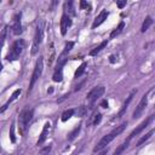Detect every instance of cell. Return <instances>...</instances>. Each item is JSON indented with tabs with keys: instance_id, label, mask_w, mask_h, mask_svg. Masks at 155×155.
<instances>
[{
	"instance_id": "6da1fadb",
	"label": "cell",
	"mask_w": 155,
	"mask_h": 155,
	"mask_svg": "<svg viewBox=\"0 0 155 155\" xmlns=\"http://www.w3.org/2000/svg\"><path fill=\"white\" fill-rule=\"evenodd\" d=\"M126 126H127V121H125V122H122L121 125H119V126H116L111 132H109L108 134H105L98 143H97V145L93 148V151L94 153H97V151H101V150H103L115 137H117L125 128H126Z\"/></svg>"
},
{
	"instance_id": "7a4b0ae2",
	"label": "cell",
	"mask_w": 155,
	"mask_h": 155,
	"mask_svg": "<svg viewBox=\"0 0 155 155\" xmlns=\"http://www.w3.org/2000/svg\"><path fill=\"white\" fill-rule=\"evenodd\" d=\"M44 28H45V22L42 18H39L36 22V28H35V35L33 40V46H31V54H36L39 51V47L42 42L44 38Z\"/></svg>"
},
{
	"instance_id": "3957f363",
	"label": "cell",
	"mask_w": 155,
	"mask_h": 155,
	"mask_svg": "<svg viewBox=\"0 0 155 155\" xmlns=\"http://www.w3.org/2000/svg\"><path fill=\"white\" fill-rule=\"evenodd\" d=\"M33 109H24L21 111L19 117H18V127H19V133L21 136H24L27 130H28V125L33 117Z\"/></svg>"
},
{
	"instance_id": "277c9868",
	"label": "cell",
	"mask_w": 155,
	"mask_h": 155,
	"mask_svg": "<svg viewBox=\"0 0 155 155\" xmlns=\"http://www.w3.org/2000/svg\"><path fill=\"white\" fill-rule=\"evenodd\" d=\"M24 47H25V44H24V40H23V39H18V40H16V41L12 44L10 51L7 52V54H6V59L10 61V62L16 61V59L22 54Z\"/></svg>"
},
{
	"instance_id": "5b68a950",
	"label": "cell",
	"mask_w": 155,
	"mask_h": 155,
	"mask_svg": "<svg viewBox=\"0 0 155 155\" xmlns=\"http://www.w3.org/2000/svg\"><path fill=\"white\" fill-rule=\"evenodd\" d=\"M42 69H44V59H42V57H39V58H38V61H36V63H35V67H34V70H33L31 78H30L28 93L31 91L33 86L35 85V82L38 81V79L41 76V74H42Z\"/></svg>"
},
{
	"instance_id": "8992f818",
	"label": "cell",
	"mask_w": 155,
	"mask_h": 155,
	"mask_svg": "<svg viewBox=\"0 0 155 155\" xmlns=\"http://www.w3.org/2000/svg\"><path fill=\"white\" fill-rule=\"evenodd\" d=\"M104 91H105L104 86H96V87H93V88L87 93L86 98H87V101H88L91 104H94V102H96L99 97H102V94L104 93Z\"/></svg>"
},
{
	"instance_id": "52a82bcc",
	"label": "cell",
	"mask_w": 155,
	"mask_h": 155,
	"mask_svg": "<svg viewBox=\"0 0 155 155\" xmlns=\"http://www.w3.org/2000/svg\"><path fill=\"white\" fill-rule=\"evenodd\" d=\"M153 119H154V115H150L149 117H147L143 122H140V124H139V125H138V126H137V127H136V128L130 133V136H128L127 138L131 140L132 138H134L136 136H138V134H139V133H140V132H142V131H143V130H144V128H145V127H147V126L153 121Z\"/></svg>"
},
{
	"instance_id": "ba28073f",
	"label": "cell",
	"mask_w": 155,
	"mask_h": 155,
	"mask_svg": "<svg viewBox=\"0 0 155 155\" xmlns=\"http://www.w3.org/2000/svg\"><path fill=\"white\" fill-rule=\"evenodd\" d=\"M147 105H148V93L143 94L142 99L139 101L138 105L136 107V109H134V111H133L132 117H133V119H138V117L142 115V113L144 111V109H145V107H147Z\"/></svg>"
},
{
	"instance_id": "9c48e42d",
	"label": "cell",
	"mask_w": 155,
	"mask_h": 155,
	"mask_svg": "<svg viewBox=\"0 0 155 155\" xmlns=\"http://www.w3.org/2000/svg\"><path fill=\"white\" fill-rule=\"evenodd\" d=\"M71 24H73V22L70 19V17L68 15L63 13L62 17H61V34L62 35H65L67 31H68V29L71 27Z\"/></svg>"
},
{
	"instance_id": "30bf717a",
	"label": "cell",
	"mask_w": 155,
	"mask_h": 155,
	"mask_svg": "<svg viewBox=\"0 0 155 155\" xmlns=\"http://www.w3.org/2000/svg\"><path fill=\"white\" fill-rule=\"evenodd\" d=\"M137 93V90H132L131 91V93L128 94V97H127V99L125 101V103L122 104V107H121V109L119 110V113H117V115H116V117L115 119H120L125 113H126V110H127V108H128V104L131 103V101L133 99V97H134V94Z\"/></svg>"
},
{
	"instance_id": "8fae6325",
	"label": "cell",
	"mask_w": 155,
	"mask_h": 155,
	"mask_svg": "<svg viewBox=\"0 0 155 155\" xmlns=\"http://www.w3.org/2000/svg\"><path fill=\"white\" fill-rule=\"evenodd\" d=\"M12 31L15 35H21L23 29H22V23H21V13L15 15L13 17V24H12Z\"/></svg>"
},
{
	"instance_id": "7c38bea8",
	"label": "cell",
	"mask_w": 155,
	"mask_h": 155,
	"mask_svg": "<svg viewBox=\"0 0 155 155\" xmlns=\"http://www.w3.org/2000/svg\"><path fill=\"white\" fill-rule=\"evenodd\" d=\"M108 16H109V12H108L107 10H102V11L99 12V15L94 18V21H93V23H92V29H96L97 27H99V25L108 18Z\"/></svg>"
},
{
	"instance_id": "4fadbf2b",
	"label": "cell",
	"mask_w": 155,
	"mask_h": 155,
	"mask_svg": "<svg viewBox=\"0 0 155 155\" xmlns=\"http://www.w3.org/2000/svg\"><path fill=\"white\" fill-rule=\"evenodd\" d=\"M21 92H22V90H21V88H17V90H15V92L11 94V97L7 99V102H6V103H5V104H4V105L0 108V113H4V111H5V110L8 108V105H10V104H11L13 101H16V99L18 98V96L21 94Z\"/></svg>"
},
{
	"instance_id": "5bb4252c",
	"label": "cell",
	"mask_w": 155,
	"mask_h": 155,
	"mask_svg": "<svg viewBox=\"0 0 155 155\" xmlns=\"http://www.w3.org/2000/svg\"><path fill=\"white\" fill-rule=\"evenodd\" d=\"M50 128H51V124L47 121V122H45V125H44V128H42V131H41V134H40V137H39V139H38V145H40V144H42L45 140H46V138H47V136H48V132H50Z\"/></svg>"
},
{
	"instance_id": "9a60e30c",
	"label": "cell",
	"mask_w": 155,
	"mask_h": 155,
	"mask_svg": "<svg viewBox=\"0 0 155 155\" xmlns=\"http://www.w3.org/2000/svg\"><path fill=\"white\" fill-rule=\"evenodd\" d=\"M130 142H131V140L127 138V139H126L124 143H121V144H120V145H119V147L115 149V151H114V154H113V155H121V154H122V153H124V151H125V150L128 148Z\"/></svg>"
},
{
	"instance_id": "2e32d148",
	"label": "cell",
	"mask_w": 155,
	"mask_h": 155,
	"mask_svg": "<svg viewBox=\"0 0 155 155\" xmlns=\"http://www.w3.org/2000/svg\"><path fill=\"white\" fill-rule=\"evenodd\" d=\"M107 45H108V40H104V41H102L98 46H96L94 48H92L91 51H90V56H97L104 47H107Z\"/></svg>"
},
{
	"instance_id": "e0dca14e",
	"label": "cell",
	"mask_w": 155,
	"mask_h": 155,
	"mask_svg": "<svg viewBox=\"0 0 155 155\" xmlns=\"http://www.w3.org/2000/svg\"><path fill=\"white\" fill-rule=\"evenodd\" d=\"M64 13L68 15L69 17H70V16H75L73 1H67V2H64Z\"/></svg>"
},
{
	"instance_id": "ac0fdd59",
	"label": "cell",
	"mask_w": 155,
	"mask_h": 155,
	"mask_svg": "<svg viewBox=\"0 0 155 155\" xmlns=\"http://www.w3.org/2000/svg\"><path fill=\"white\" fill-rule=\"evenodd\" d=\"M151 24H153V18H151L150 16H147L145 19L143 21L142 27H140V33H145V31L149 29V27H150Z\"/></svg>"
},
{
	"instance_id": "d6986e66",
	"label": "cell",
	"mask_w": 155,
	"mask_h": 155,
	"mask_svg": "<svg viewBox=\"0 0 155 155\" xmlns=\"http://www.w3.org/2000/svg\"><path fill=\"white\" fill-rule=\"evenodd\" d=\"M124 28H125V22H124V21H121V22L117 24V27H116V28L110 33V39H114L115 36H117V35L122 31V29H124Z\"/></svg>"
},
{
	"instance_id": "ffe728a7",
	"label": "cell",
	"mask_w": 155,
	"mask_h": 155,
	"mask_svg": "<svg viewBox=\"0 0 155 155\" xmlns=\"http://www.w3.org/2000/svg\"><path fill=\"white\" fill-rule=\"evenodd\" d=\"M73 47H74V41H68V42L65 44V46H64V48H63V51H62V53H61L59 56H61V57H67L68 53L71 51Z\"/></svg>"
},
{
	"instance_id": "44dd1931",
	"label": "cell",
	"mask_w": 155,
	"mask_h": 155,
	"mask_svg": "<svg viewBox=\"0 0 155 155\" xmlns=\"http://www.w3.org/2000/svg\"><path fill=\"white\" fill-rule=\"evenodd\" d=\"M52 80H53L54 82H61V81L63 80V69H54Z\"/></svg>"
},
{
	"instance_id": "7402d4cb",
	"label": "cell",
	"mask_w": 155,
	"mask_h": 155,
	"mask_svg": "<svg viewBox=\"0 0 155 155\" xmlns=\"http://www.w3.org/2000/svg\"><path fill=\"white\" fill-rule=\"evenodd\" d=\"M86 67H87V63L86 62H84V63H81V65L76 69V71H75V74H74V78L75 79H78V78H80L84 73H85V69H86Z\"/></svg>"
},
{
	"instance_id": "603a6c76",
	"label": "cell",
	"mask_w": 155,
	"mask_h": 155,
	"mask_svg": "<svg viewBox=\"0 0 155 155\" xmlns=\"http://www.w3.org/2000/svg\"><path fill=\"white\" fill-rule=\"evenodd\" d=\"M74 113H75V110L74 109H68V110H65L63 114H62V117H61V120L63 121V122H65V121H68L73 115H74Z\"/></svg>"
},
{
	"instance_id": "cb8c5ba5",
	"label": "cell",
	"mask_w": 155,
	"mask_h": 155,
	"mask_svg": "<svg viewBox=\"0 0 155 155\" xmlns=\"http://www.w3.org/2000/svg\"><path fill=\"white\" fill-rule=\"evenodd\" d=\"M154 132H155V130H154V128H153V130H150V131H149V132H148L145 136H143V137H142V138H140V139L137 142V145H142L143 143H145V142H147V140H148V139H149V138H150V137L154 134Z\"/></svg>"
},
{
	"instance_id": "d4e9b609",
	"label": "cell",
	"mask_w": 155,
	"mask_h": 155,
	"mask_svg": "<svg viewBox=\"0 0 155 155\" xmlns=\"http://www.w3.org/2000/svg\"><path fill=\"white\" fill-rule=\"evenodd\" d=\"M6 34H7V25H5L0 33V52H1V48H2V45L5 42V39H6Z\"/></svg>"
},
{
	"instance_id": "484cf974",
	"label": "cell",
	"mask_w": 155,
	"mask_h": 155,
	"mask_svg": "<svg viewBox=\"0 0 155 155\" xmlns=\"http://www.w3.org/2000/svg\"><path fill=\"white\" fill-rule=\"evenodd\" d=\"M76 114H78V116H80V117L85 116V115L87 114V108H86L85 105H80V107L76 109Z\"/></svg>"
},
{
	"instance_id": "4316f807",
	"label": "cell",
	"mask_w": 155,
	"mask_h": 155,
	"mask_svg": "<svg viewBox=\"0 0 155 155\" xmlns=\"http://www.w3.org/2000/svg\"><path fill=\"white\" fill-rule=\"evenodd\" d=\"M10 140H11L12 143L16 142V136H15V124H12L11 127H10Z\"/></svg>"
},
{
	"instance_id": "83f0119b",
	"label": "cell",
	"mask_w": 155,
	"mask_h": 155,
	"mask_svg": "<svg viewBox=\"0 0 155 155\" xmlns=\"http://www.w3.org/2000/svg\"><path fill=\"white\" fill-rule=\"evenodd\" d=\"M79 131H80V125H78L74 130H73V132L69 134V140H71V139H74L75 137H76V134L79 133Z\"/></svg>"
},
{
	"instance_id": "f1b7e54d",
	"label": "cell",
	"mask_w": 155,
	"mask_h": 155,
	"mask_svg": "<svg viewBox=\"0 0 155 155\" xmlns=\"http://www.w3.org/2000/svg\"><path fill=\"white\" fill-rule=\"evenodd\" d=\"M101 119H102V114L97 113V114L94 115V119H93V125H98V124L101 122Z\"/></svg>"
},
{
	"instance_id": "f546056e",
	"label": "cell",
	"mask_w": 155,
	"mask_h": 155,
	"mask_svg": "<svg viewBox=\"0 0 155 155\" xmlns=\"http://www.w3.org/2000/svg\"><path fill=\"white\" fill-rule=\"evenodd\" d=\"M116 5L119 8H122L126 6V0H119V1H116Z\"/></svg>"
},
{
	"instance_id": "4dcf8cb0",
	"label": "cell",
	"mask_w": 155,
	"mask_h": 155,
	"mask_svg": "<svg viewBox=\"0 0 155 155\" xmlns=\"http://www.w3.org/2000/svg\"><path fill=\"white\" fill-rule=\"evenodd\" d=\"M80 7H81V8H86V10H87V8H90V4H88V2H86V1H84V0H81V1H80Z\"/></svg>"
},
{
	"instance_id": "1f68e13d",
	"label": "cell",
	"mask_w": 155,
	"mask_h": 155,
	"mask_svg": "<svg viewBox=\"0 0 155 155\" xmlns=\"http://www.w3.org/2000/svg\"><path fill=\"white\" fill-rule=\"evenodd\" d=\"M116 61H117V57H116L115 54H111V56L109 57V62H110V63H115Z\"/></svg>"
},
{
	"instance_id": "d6a6232c",
	"label": "cell",
	"mask_w": 155,
	"mask_h": 155,
	"mask_svg": "<svg viewBox=\"0 0 155 155\" xmlns=\"http://www.w3.org/2000/svg\"><path fill=\"white\" fill-rule=\"evenodd\" d=\"M101 107H102V108H108V101H107V99H103V101L101 102Z\"/></svg>"
},
{
	"instance_id": "836d02e7",
	"label": "cell",
	"mask_w": 155,
	"mask_h": 155,
	"mask_svg": "<svg viewBox=\"0 0 155 155\" xmlns=\"http://www.w3.org/2000/svg\"><path fill=\"white\" fill-rule=\"evenodd\" d=\"M84 84H85V81H82V82H81L79 86H76V87H75V91H79V90H81V88H82V86H84Z\"/></svg>"
},
{
	"instance_id": "e575fe53",
	"label": "cell",
	"mask_w": 155,
	"mask_h": 155,
	"mask_svg": "<svg viewBox=\"0 0 155 155\" xmlns=\"http://www.w3.org/2000/svg\"><path fill=\"white\" fill-rule=\"evenodd\" d=\"M107 151H108V149H107V150H104V151H102V153H101V154H98V155H105V154H107Z\"/></svg>"
},
{
	"instance_id": "d590c367",
	"label": "cell",
	"mask_w": 155,
	"mask_h": 155,
	"mask_svg": "<svg viewBox=\"0 0 155 155\" xmlns=\"http://www.w3.org/2000/svg\"><path fill=\"white\" fill-rule=\"evenodd\" d=\"M1 69H2V64H1V61H0V71H1Z\"/></svg>"
},
{
	"instance_id": "8d00e7d4",
	"label": "cell",
	"mask_w": 155,
	"mask_h": 155,
	"mask_svg": "<svg viewBox=\"0 0 155 155\" xmlns=\"http://www.w3.org/2000/svg\"><path fill=\"white\" fill-rule=\"evenodd\" d=\"M44 155H48V154H44Z\"/></svg>"
},
{
	"instance_id": "74e56055",
	"label": "cell",
	"mask_w": 155,
	"mask_h": 155,
	"mask_svg": "<svg viewBox=\"0 0 155 155\" xmlns=\"http://www.w3.org/2000/svg\"><path fill=\"white\" fill-rule=\"evenodd\" d=\"M0 4H1V1H0Z\"/></svg>"
}]
</instances>
